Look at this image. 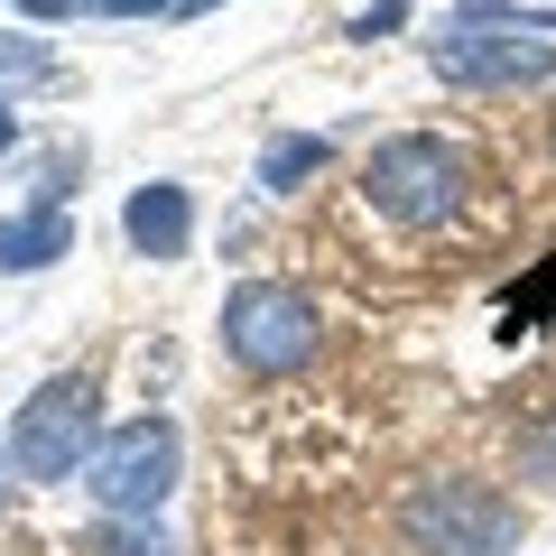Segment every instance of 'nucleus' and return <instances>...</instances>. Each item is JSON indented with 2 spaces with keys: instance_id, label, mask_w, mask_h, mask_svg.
Masks as SVG:
<instances>
[{
  "instance_id": "nucleus-1",
  "label": "nucleus",
  "mask_w": 556,
  "mask_h": 556,
  "mask_svg": "<svg viewBox=\"0 0 556 556\" xmlns=\"http://www.w3.org/2000/svg\"><path fill=\"white\" fill-rule=\"evenodd\" d=\"M399 538H408V556H510L519 547V501L473 482V473H437V482H408Z\"/></svg>"
},
{
  "instance_id": "nucleus-2",
  "label": "nucleus",
  "mask_w": 556,
  "mask_h": 556,
  "mask_svg": "<svg viewBox=\"0 0 556 556\" xmlns=\"http://www.w3.org/2000/svg\"><path fill=\"white\" fill-rule=\"evenodd\" d=\"M102 437H112V427H102V390L84 371H56V380L28 390L20 417H10V473L20 482H75Z\"/></svg>"
},
{
  "instance_id": "nucleus-3",
  "label": "nucleus",
  "mask_w": 556,
  "mask_h": 556,
  "mask_svg": "<svg viewBox=\"0 0 556 556\" xmlns=\"http://www.w3.org/2000/svg\"><path fill=\"white\" fill-rule=\"evenodd\" d=\"M464 177H473V159H464L455 139H437V130H399V139H380L371 167H362L371 204H380L390 223H408V232H437V223L464 204Z\"/></svg>"
},
{
  "instance_id": "nucleus-4",
  "label": "nucleus",
  "mask_w": 556,
  "mask_h": 556,
  "mask_svg": "<svg viewBox=\"0 0 556 556\" xmlns=\"http://www.w3.org/2000/svg\"><path fill=\"white\" fill-rule=\"evenodd\" d=\"M316 306L288 288V278H241L232 298H223V353L241 362L251 380H288L316 362Z\"/></svg>"
},
{
  "instance_id": "nucleus-5",
  "label": "nucleus",
  "mask_w": 556,
  "mask_h": 556,
  "mask_svg": "<svg viewBox=\"0 0 556 556\" xmlns=\"http://www.w3.org/2000/svg\"><path fill=\"white\" fill-rule=\"evenodd\" d=\"M84 492H93L102 519H159V501L177 492V427L167 417H130L93 445L84 464Z\"/></svg>"
},
{
  "instance_id": "nucleus-6",
  "label": "nucleus",
  "mask_w": 556,
  "mask_h": 556,
  "mask_svg": "<svg viewBox=\"0 0 556 556\" xmlns=\"http://www.w3.org/2000/svg\"><path fill=\"white\" fill-rule=\"evenodd\" d=\"M427 65H437L445 84H464V93H519V84H547V75H556V47L529 38L519 10H501V20L445 28V38L427 47Z\"/></svg>"
},
{
  "instance_id": "nucleus-7",
  "label": "nucleus",
  "mask_w": 556,
  "mask_h": 556,
  "mask_svg": "<svg viewBox=\"0 0 556 556\" xmlns=\"http://www.w3.org/2000/svg\"><path fill=\"white\" fill-rule=\"evenodd\" d=\"M121 232H130L139 260H186V241H195V195L186 186H139L130 204H121Z\"/></svg>"
},
{
  "instance_id": "nucleus-8",
  "label": "nucleus",
  "mask_w": 556,
  "mask_h": 556,
  "mask_svg": "<svg viewBox=\"0 0 556 556\" xmlns=\"http://www.w3.org/2000/svg\"><path fill=\"white\" fill-rule=\"evenodd\" d=\"M65 251H75V223H65V204H28V214H0V269H10V278L56 269Z\"/></svg>"
},
{
  "instance_id": "nucleus-9",
  "label": "nucleus",
  "mask_w": 556,
  "mask_h": 556,
  "mask_svg": "<svg viewBox=\"0 0 556 556\" xmlns=\"http://www.w3.org/2000/svg\"><path fill=\"white\" fill-rule=\"evenodd\" d=\"M325 167V139H269V149H260V195H298V177H316Z\"/></svg>"
},
{
  "instance_id": "nucleus-10",
  "label": "nucleus",
  "mask_w": 556,
  "mask_h": 556,
  "mask_svg": "<svg viewBox=\"0 0 556 556\" xmlns=\"http://www.w3.org/2000/svg\"><path fill=\"white\" fill-rule=\"evenodd\" d=\"M510 455H519V482H547V492H556V408H538L529 427H519Z\"/></svg>"
},
{
  "instance_id": "nucleus-11",
  "label": "nucleus",
  "mask_w": 556,
  "mask_h": 556,
  "mask_svg": "<svg viewBox=\"0 0 556 556\" xmlns=\"http://www.w3.org/2000/svg\"><path fill=\"white\" fill-rule=\"evenodd\" d=\"M84 556H167V538H159V519H102Z\"/></svg>"
},
{
  "instance_id": "nucleus-12",
  "label": "nucleus",
  "mask_w": 556,
  "mask_h": 556,
  "mask_svg": "<svg viewBox=\"0 0 556 556\" xmlns=\"http://www.w3.org/2000/svg\"><path fill=\"white\" fill-rule=\"evenodd\" d=\"M47 65H56L47 38H0V84H10V75H47Z\"/></svg>"
},
{
  "instance_id": "nucleus-13",
  "label": "nucleus",
  "mask_w": 556,
  "mask_h": 556,
  "mask_svg": "<svg viewBox=\"0 0 556 556\" xmlns=\"http://www.w3.org/2000/svg\"><path fill=\"white\" fill-rule=\"evenodd\" d=\"M84 10H93V20H139V10L159 20V10H177V0H84Z\"/></svg>"
},
{
  "instance_id": "nucleus-14",
  "label": "nucleus",
  "mask_w": 556,
  "mask_h": 556,
  "mask_svg": "<svg viewBox=\"0 0 556 556\" xmlns=\"http://www.w3.org/2000/svg\"><path fill=\"white\" fill-rule=\"evenodd\" d=\"M399 20H408V0H380V10H362V20H353V38H371V28H399Z\"/></svg>"
},
{
  "instance_id": "nucleus-15",
  "label": "nucleus",
  "mask_w": 556,
  "mask_h": 556,
  "mask_svg": "<svg viewBox=\"0 0 556 556\" xmlns=\"http://www.w3.org/2000/svg\"><path fill=\"white\" fill-rule=\"evenodd\" d=\"M20 149V112H10V93H0V159Z\"/></svg>"
},
{
  "instance_id": "nucleus-16",
  "label": "nucleus",
  "mask_w": 556,
  "mask_h": 556,
  "mask_svg": "<svg viewBox=\"0 0 556 556\" xmlns=\"http://www.w3.org/2000/svg\"><path fill=\"white\" fill-rule=\"evenodd\" d=\"M28 20H65V10H75V0H20Z\"/></svg>"
},
{
  "instance_id": "nucleus-17",
  "label": "nucleus",
  "mask_w": 556,
  "mask_h": 556,
  "mask_svg": "<svg viewBox=\"0 0 556 556\" xmlns=\"http://www.w3.org/2000/svg\"><path fill=\"white\" fill-rule=\"evenodd\" d=\"M177 10H186V20H204V10H223V0H177Z\"/></svg>"
},
{
  "instance_id": "nucleus-18",
  "label": "nucleus",
  "mask_w": 556,
  "mask_h": 556,
  "mask_svg": "<svg viewBox=\"0 0 556 556\" xmlns=\"http://www.w3.org/2000/svg\"><path fill=\"white\" fill-rule=\"evenodd\" d=\"M547 149H556V112H547Z\"/></svg>"
}]
</instances>
